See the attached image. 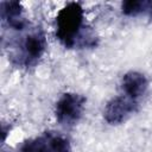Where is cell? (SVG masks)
I'll return each instance as SVG.
<instances>
[{
	"instance_id": "1",
	"label": "cell",
	"mask_w": 152,
	"mask_h": 152,
	"mask_svg": "<svg viewBox=\"0 0 152 152\" xmlns=\"http://www.w3.org/2000/svg\"><path fill=\"white\" fill-rule=\"evenodd\" d=\"M56 38L66 48H91L96 45V37L84 24V12L80 2L66 4L56 15Z\"/></svg>"
},
{
	"instance_id": "2",
	"label": "cell",
	"mask_w": 152,
	"mask_h": 152,
	"mask_svg": "<svg viewBox=\"0 0 152 152\" xmlns=\"http://www.w3.org/2000/svg\"><path fill=\"white\" fill-rule=\"evenodd\" d=\"M19 51L15 52V59L18 64L24 66H31L36 64L44 55L46 50V38L40 28L30 30L19 39Z\"/></svg>"
},
{
	"instance_id": "3",
	"label": "cell",
	"mask_w": 152,
	"mask_h": 152,
	"mask_svg": "<svg viewBox=\"0 0 152 152\" xmlns=\"http://www.w3.org/2000/svg\"><path fill=\"white\" fill-rule=\"evenodd\" d=\"M87 99L77 93H64L55 104L57 122L64 127L75 126L83 116Z\"/></svg>"
},
{
	"instance_id": "4",
	"label": "cell",
	"mask_w": 152,
	"mask_h": 152,
	"mask_svg": "<svg viewBox=\"0 0 152 152\" xmlns=\"http://www.w3.org/2000/svg\"><path fill=\"white\" fill-rule=\"evenodd\" d=\"M138 108V101L121 94L112 97L104 106L103 118L109 125L125 122Z\"/></svg>"
},
{
	"instance_id": "5",
	"label": "cell",
	"mask_w": 152,
	"mask_h": 152,
	"mask_svg": "<svg viewBox=\"0 0 152 152\" xmlns=\"http://www.w3.org/2000/svg\"><path fill=\"white\" fill-rule=\"evenodd\" d=\"M148 87L147 78L144 74L139 71H128L126 72L121 78V90L122 94L138 101L139 97H141Z\"/></svg>"
},
{
	"instance_id": "6",
	"label": "cell",
	"mask_w": 152,
	"mask_h": 152,
	"mask_svg": "<svg viewBox=\"0 0 152 152\" xmlns=\"http://www.w3.org/2000/svg\"><path fill=\"white\" fill-rule=\"evenodd\" d=\"M1 19L5 25L13 30H24L26 21L23 17V6L18 1L1 2Z\"/></svg>"
},
{
	"instance_id": "7",
	"label": "cell",
	"mask_w": 152,
	"mask_h": 152,
	"mask_svg": "<svg viewBox=\"0 0 152 152\" xmlns=\"http://www.w3.org/2000/svg\"><path fill=\"white\" fill-rule=\"evenodd\" d=\"M50 150V132L43 133L42 135L25 140L19 152H49Z\"/></svg>"
},
{
	"instance_id": "8",
	"label": "cell",
	"mask_w": 152,
	"mask_h": 152,
	"mask_svg": "<svg viewBox=\"0 0 152 152\" xmlns=\"http://www.w3.org/2000/svg\"><path fill=\"white\" fill-rule=\"evenodd\" d=\"M148 5L151 4L145 0H127L121 4V10L127 17H137L142 13L148 7Z\"/></svg>"
},
{
	"instance_id": "9",
	"label": "cell",
	"mask_w": 152,
	"mask_h": 152,
	"mask_svg": "<svg viewBox=\"0 0 152 152\" xmlns=\"http://www.w3.org/2000/svg\"><path fill=\"white\" fill-rule=\"evenodd\" d=\"M151 12H152V4H151Z\"/></svg>"
}]
</instances>
